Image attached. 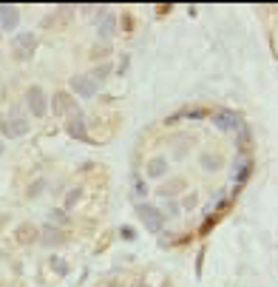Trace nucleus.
Here are the masks:
<instances>
[{
	"mask_svg": "<svg viewBox=\"0 0 278 287\" xmlns=\"http://www.w3.org/2000/svg\"><path fill=\"white\" fill-rule=\"evenodd\" d=\"M136 216H139V222H142L150 233H162L165 213L156 208V205H150V202H139V205H136Z\"/></svg>",
	"mask_w": 278,
	"mask_h": 287,
	"instance_id": "f257e3e1",
	"label": "nucleus"
},
{
	"mask_svg": "<svg viewBox=\"0 0 278 287\" xmlns=\"http://www.w3.org/2000/svg\"><path fill=\"white\" fill-rule=\"evenodd\" d=\"M34 49H37V37L31 34V31H20V34H15V40H12V51H15L17 60H31Z\"/></svg>",
	"mask_w": 278,
	"mask_h": 287,
	"instance_id": "f03ea898",
	"label": "nucleus"
},
{
	"mask_svg": "<svg viewBox=\"0 0 278 287\" xmlns=\"http://www.w3.org/2000/svg\"><path fill=\"white\" fill-rule=\"evenodd\" d=\"M51 111L60 117H74L80 111L77 100H74L71 94H65V91H57L54 97H51Z\"/></svg>",
	"mask_w": 278,
	"mask_h": 287,
	"instance_id": "7ed1b4c3",
	"label": "nucleus"
},
{
	"mask_svg": "<svg viewBox=\"0 0 278 287\" xmlns=\"http://www.w3.org/2000/svg\"><path fill=\"white\" fill-rule=\"evenodd\" d=\"M26 105H29V111L34 117H43L46 111H49V100H46V91L40 86H31L29 91H26Z\"/></svg>",
	"mask_w": 278,
	"mask_h": 287,
	"instance_id": "20e7f679",
	"label": "nucleus"
},
{
	"mask_svg": "<svg viewBox=\"0 0 278 287\" xmlns=\"http://www.w3.org/2000/svg\"><path fill=\"white\" fill-rule=\"evenodd\" d=\"M0 131H3L6 136H12V139L26 136V134H29V120H26V117H20V114H15V117H9V120L0 122Z\"/></svg>",
	"mask_w": 278,
	"mask_h": 287,
	"instance_id": "39448f33",
	"label": "nucleus"
},
{
	"mask_svg": "<svg viewBox=\"0 0 278 287\" xmlns=\"http://www.w3.org/2000/svg\"><path fill=\"white\" fill-rule=\"evenodd\" d=\"M213 122H216V128L221 131H235V128H242V114L239 111H233V108H224V111H216L213 114Z\"/></svg>",
	"mask_w": 278,
	"mask_h": 287,
	"instance_id": "423d86ee",
	"label": "nucleus"
},
{
	"mask_svg": "<svg viewBox=\"0 0 278 287\" xmlns=\"http://www.w3.org/2000/svg\"><path fill=\"white\" fill-rule=\"evenodd\" d=\"M68 86H71V91L74 94H80V97H86V100H91L94 94H97V83H94L88 74H74L71 80H68Z\"/></svg>",
	"mask_w": 278,
	"mask_h": 287,
	"instance_id": "0eeeda50",
	"label": "nucleus"
},
{
	"mask_svg": "<svg viewBox=\"0 0 278 287\" xmlns=\"http://www.w3.org/2000/svg\"><path fill=\"white\" fill-rule=\"evenodd\" d=\"M37 242H43V247H60V244L68 242V236H65L57 225H43V228H40V239H37Z\"/></svg>",
	"mask_w": 278,
	"mask_h": 287,
	"instance_id": "6e6552de",
	"label": "nucleus"
},
{
	"mask_svg": "<svg viewBox=\"0 0 278 287\" xmlns=\"http://www.w3.org/2000/svg\"><path fill=\"white\" fill-rule=\"evenodd\" d=\"M15 239H17V244H34L37 239H40V228L37 225H17V230H15Z\"/></svg>",
	"mask_w": 278,
	"mask_h": 287,
	"instance_id": "1a4fd4ad",
	"label": "nucleus"
},
{
	"mask_svg": "<svg viewBox=\"0 0 278 287\" xmlns=\"http://www.w3.org/2000/svg\"><path fill=\"white\" fill-rule=\"evenodd\" d=\"M17 20H20V15H17L15 6H9V3H0V29H17Z\"/></svg>",
	"mask_w": 278,
	"mask_h": 287,
	"instance_id": "9d476101",
	"label": "nucleus"
},
{
	"mask_svg": "<svg viewBox=\"0 0 278 287\" xmlns=\"http://www.w3.org/2000/svg\"><path fill=\"white\" fill-rule=\"evenodd\" d=\"M145 173H148L150 180H162L165 173H168V159H165V157L148 159V165H145Z\"/></svg>",
	"mask_w": 278,
	"mask_h": 287,
	"instance_id": "9b49d317",
	"label": "nucleus"
},
{
	"mask_svg": "<svg viewBox=\"0 0 278 287\" xmlns=\"http://www.w3.org/2000/svg\"><path fill=\"white\" fill-rule=\"evenodd\" d=\"M97 29H100V37H102V40H111V34H114V15H111V12H100Z\"/></svg>",
	"mask_w": 278,
	"mask_h": 287,
	"instance_id": "f8f14e48",
	"label": "nucleus"
},
{
	"mask_svg": "<svg viewBox=\"0 0 278 287\" xmlns=\"http://www.w3.org/2000/svg\"><path fill=\"white\" fill-rule=\"evenodd\" d=\"M65 131L74 136V139H86V120H83V114H74L71 120H68V125H65Z\"/></svg>",
	"mask_w": 278,
	"mask_h": 287,
	"instance_id": "ddd939ff",
	"label": "nucleus"
},
{
	"mask_svg": "<svg viewBox=\"0 0 278 287\" xmlns=\"http://www.w3.org/2000/svg\"><path fill=\"white\" fill-rule=\"evenodd\" d=\"M199 162H202L205 171H219V168H221V157H219V154H202Z\"/></svg>",
	"mask_w": 278,
	"mask_h": 287,
	"instance_id": "4468645a",
	"label": "nucleus"
},
{
	"mask_svg": "<svg viewBox=\"0 0 278 287\" xmlns=\"http://www.w3.org/2000/svg\"><path fill=\"white\" fill-rule=\"evenodd\" d=\"M179 191H185V180H173L168 185L159 188V196H171V194H179Z\"/></svg>",
	"mask_w": 278,
	"mask_h": 287,
	"instance_id": "2eb2a0df",
	"label": "nucleus"
},
{
	"mask_svg": "<svg viewBox=\"0 0 278 287\" xmlns=\"http://www.w3.org/2000/svg\"><path fill=\"white\" fill-rule=\"evenodd\" d=\"M111 54V40H100V43L91 49V60H100V57H108Z\"/></svg>",
	"mask_w": 278,
	"mask_h": 287,
	"instance_id": "dca6fc26",
	"label": "nucleus"
},
{
	"mask_svg": "<svg viewBox=\"0 0 278 287\" xmlns=\"http://www.w3.org/2000/svg\"><path fill=\"white\" fill-rule=\"evenodd\" d=\"M108 74H111V65H108V63H102V65H97V68H94V71L88 74V77H91L94 83H97V86H100V80H105Z\"/></svg>",
	"mask_w": 278,
	"mask_h": 287,
	"instance_id": "f3484780",
	"label": "nucleus"
},
{
	"mask_svg": "<svg viewBox=\"0 0 278 287\" xmlns=\"http://www.w3.org/2000/svg\"><path fill=\"white\" fill-rule=\"evenodd\" d=\"M83 199V188H71V191H68V194H65V208H74V205H77V202Z\"/></svg>",
	"mask_w": 278,
	"mask_h": 287,
	"instance_id": "a211bd4d",
	"label": "nucleus"
},
{
	"mask_svg": "<svg viewBox=\"0 0 278 287\" xmlns=\"http://www.w3.org/2000/svg\"><path fill=\"white\" fill-rule=\"evenodd\" d=\"M49 265L54 267V273H60V276H65V273H68V262H65V259H60V256H51Z\"/></svg>",
	"mask_w": 278,
	"mask_h": 287,
	"instance_id": "6ab92c4d",
	"label": "nucleus"
},
{
	"mask_svg": "<svg viewBox=\"0 0 278 287\" xmlns=\"http://www.w3.org/2000/svg\"><path fill=\"white\" fill-rule=\"evenodd\" d=\"M247 176H250V162H239V165H235L233 180H235V182H244Z\"/></svg>",
	"mask_w": 278,
	"mask_h": 287,
	"instance_id": "aec40b11",
	"label": "nucleus"
},
{
	"mask_svg": "<svg viewBox=\"0 0 278 287\" xmlns=\"http://www.w3.org/2000/svg\"><path fill=\"white\" fill-rule=\"evenodd\" d=\"M46 191V182L43 180H37V182H31L29 185V199H34V196H40Z\"/></svg>",
	"mask_w": 278,
	"mask_h": 287,
	"instance_id": "412c9836",
	"label": "nucleus"
},
{
	"mask_svg": "<svg viewBox=\"0 0 278 287\" xmlns=\"http://www.w3.org/2000/svg\"><path fill=\"white\" fill-rule=\"evenodd\" d=\"M250 142H253V136H250V128H242V134H239V148H250Z\"/></svg>",
	"mask_w": 278,
	"mask_h": 287,
	"instance_id": "4be33fe9",
	"label": "nucleus"
},
{
	"mask_svg": "<svg viewBox=\"0 0 278 287\" xmlns=\"http://www.w3.org/2000/svg\"><path fill=\"white\" fill-rule=\"evenodd\" d=\"M51 219L60 222V225H65V222H68V213H63V210H51Z\"/></svg>",
	"mask_w": 278,
	"mask_h": 287,
	"instance_id": "5701e85b",
	"label": "nucleus"
},
{
	"mask_svg": "<svg viewBox=\"0 0 278 287\" xmlns=\"http://www.w3.org/2000/svg\"><path fill=\"white\" fill-rule=\"evenodd\" d=\"M196 205H199V196H196V194H190V196L185 199V210H193Z\"/></svg>",
	"mask_w": 278,
	"mask_h": 287,
	"instance_id": "b1692460",
	"label": "nucleus"
},
{
	"mask_svg": "<svg viewBox=\"0 0 278 287\" xmlns=\"http://www.w3.org/2000/svg\"><path fill=\"white\" fill-rule=\"evenodd\" d=\"M134 191H136V196H142V194H145V182L139 180V176H134Z\"/></svg>",
	"mask_w": 278,
	"mask_h": 287,
	"instance_id": "393cba45",
	"label": "nucleus"
},
{
	"mask_svg": "<svg viewBox=\"0 0 278 287\" xmlns=\"http://www.w3.org/2000/svg\"><path fill=\"white\" fill-rule=\"evenodd\" d=\"M159 242H162V247H168L171 242H176V236H173V233H162V239H159Z\"/></svg>",
	"mask_w": 278,
	"mask_h": 287,
	"instance_id": "a878e982",
	"label": "nucleus"
},
{
	"mask_svg": "<svg viewBox=\"0 0 278 287\" xmlns=\"http://www.w3.org/2000/svg\"><path fill=\"white\" fill-rule=\"evenodd\" d=\"M122 29H134V17H131V15H125V17H122Z\"/></svg>",
	"mask_w": 278,
	"mask_h": 287,
	"instance_id": "bb28decb",
	"label": "nucleus"
},
{
	"mask_svg": "<svg viewBox=\"0 0 278 287\" xmlns=\"http://www.w3.org/2000/svg\"><path fill=\"white\" fill-rule=\"evenodd\" d=\"M122 239H131V242H134V239H136V233H134L131 228H122Z\"/></svg>",
	"mask_w": 278,
	"mask_h": 287,
	"instance_id": "cd10ccee",
	"label": "nucleus"
},
{
	"mask_svg": "<svg viewBox=\"0 0 278 287\" xmlns=\"http://www.w3.org/2000/svg\"><path fill=\"white\" fill-rule=\"evenodd\" d=\"M128 68V54H122V60H120V71H125Z\"/></svg>",
	"mask_w": 278,
	"mask_h": 287,
	"instance_id": "c85d7f7f",
	"label": "nucleus"
},
{
	"mask_svg": "<svg viewBox=\"0 0 278 287\" xmlns=\"http://www.w3.org/2000/svg\"><path fill=\"white\" fill-rule=\"evenodd\" d=\"M6 222H9V213H0V228H3Z\"/></svg>",
	"mask_w": 278,
	"mask_h": 287,
	"instance_id": "c756f323",
	"label": "nucleus"
},
{
	"mask_svg": "<svg viewBox=\"0 0 278 287\" xmlns=\"http://www.w3.org/2000/svg\"><path fill=\"white\" fill-rule=\"evenodd\" d=\"M3 151H6V145H3V142H0V157H3Z\"/></svg>",
	"mask_w": 278,
	"mask_h": 287,
	"instance_id": "7c9ffc66",
	"label": "nucleus"
},
{
	"mask_svg": "<svg viewBox=\"0 0 278 287\" xmlns=\"http://www.w3.org/2000/svg\"><path fill=\"white\" fill-rule=\"evenodd\" d=\"M134 287H150V284H134Z\"/></svg>",
	"mask_w": 278,
	"mask_h": 287,
	"instance_id": "2f4dec72",
	"label": "nucleus"
}]
</instances>
